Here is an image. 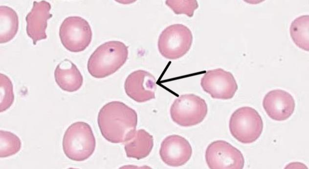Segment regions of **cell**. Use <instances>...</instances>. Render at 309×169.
Masks as SVG:
<instances>
[{
	"mask_svg": "<svg viewBox=\"0 0 309 169\" xmlns=\"http://www.w3.org/2000/svg\"><path fill=\"white\" fill-rule=\"evenodd\" d=\"M97 122L106 140L113 144L125 143L136 132L137 115L135 110L123 102L113 101L101 108Z\"/></svg>",
	"mask_w": 309,
	"mask_h": 169,
	"instance_id": "6da1fadb",
	"label": "cell"
},
{
	"mask_svg": "<svg viewBox=\"0 0 309 169\" xmlns=\"http://www.w3.org/2000/svg\"><path fill=\"white\" fill-rule=\"evenodd\" d=\"M128 47L118 41H110L99 46L90 56L88 70L97 78L107 77L118 71L126 62Z\"/></svg>",
	"mask_w": 309,
	"mask_h": 169,
	"instance_id": "7a4b0ae2",
	"label": "cell"
},
{
	"mask_svg": "<svg viewBox=\"0 0 309 169\" xmlns=\"http://www.w3.org/2000/svg\"><path fill=\"white\" fill-rule=\"evenodd\" d=\"M63 149L69 159L83 161L94 152L96 141L90 126L83 121H77L66 130L63 139Z\"/></svg>",
	"mask_w": 309,
	"mask_h": 169,
	"instance_id": "3957f363",
	"label": "cell"
},
{
	"mask_svg": "<svg viewBox=\"0 0 309 169\" xmlns=\"http://www.w3.org/2000/svg\"><path fill=\"white\" fill-rule=\"evenodd\" d=\"M229 127L231 135L239 142L244 144H251L261 136L263 121L255 109L243 106L232 113Z\"/></svg>",
	"mask_w": 309,
	"mask_h": 169,
	"instance_id": "277c9868",
	"label": "cell"
},
{
	"mask_svg": "<svg viewBox=\"0 0 309 169\" xmlns=\"http://www.w3.org/2000/svg\"><path fill=\"white\" fill-rule=\"evenodd\" d=\"M205 100L193 94L182 95L176 99L170 108L172 120L178 125L189 127L200 123L207 114Z\"/></svg>",
	"mask_w": 309,
	"mask_h": 169,
	"instance_id": "5b68a950",
	"label": "cell"
},
{
	"mask_svg": "<svg viewBox=\"0 0 309 169\" xmlns=\"http://www.w3.org/2000/svg\"><path fill=\"white\" fill-rule=\"evenodd\" d=\"M192 42L193 35L189 28L182 24H174L167 26L160 34L158 48L164 57L174 60L187 53Z\"/></svg>",
	"mask_w": 309,
	"mask_h": 169,
	"instance_id": "8992f818",
	"label": "cell"
},
{
	"mask_svg": "<svg viewBox=\"0 0 309 169\" xmlns=\"http://www.w3.org/2000/svg\"><path fill=\"white\" fill-rule=\"evenodd\" d=\"M92 33L88 21L79 16L66 17L59 28V36L64 47L73 52L84 50L90 44Z\"/></svg>",
	"mask_w": 309,
	"mask_h": 169,
	"instance_id": "52a82bcc",
	"label": "cell"
},
{
	"mask_svg": "<svg viewBox=\"0 0 309 169\" xmlns=\"http://www.w3.org/2000/svg\"><path fill=\"white\" fill-rule=\"evenodd\" d=\"M205 156L211 169H242L244 167V159L242 152L225 141L217 140L210 143Z\"/></svg>",
	"mask_w": 309,
	"mask_h": 169,
	"instance_id": "ba28073f",
	"label": "cell"
},
{
	"mask_svg": "<svg viewBox=\"0 0 309 169\" xmlns=\"http://www.w3.org/2000/svg\"><path fill=\"white\" fill-rule=\"evenodd\" d=\"M203 91L213 98H232L238 90V85L233 74L221 68L207 71L201 79Z\"/></svg>",
	"mask_w": 309,
	"mask_h": 169,
	"instance_id": "9c48e42d",
	"label": "cell"
},
{
	"mask_svg": "<svg viewBox=\"0 0 309 169\" xmlns=\"http://www.w3.org/2000/svg\"><path fill=\"white\" fill-rule=\"evenodd\" d=\"M124 89L126 94L137 102H144L155 98L156 79L149 72L139 70L127 77Z\"/></svg>",
	"mask_w": 309,
	"mask_h": 169,
	"instance_id": "30bf717a",
	"label": "cell"
},
{
	"mask_svg": "<svg viewBox=\"0 0 309 169\" xmlns=\"http://www.w3.org/2000/svg\"><path fill=\"white\" fill-rule=\"evenodd\" d=\"M192 154L191 145L184 138L177 135L166 137L161 144L159 155L166 164L179 167L186 164Z\"/></svg>",
	"mask_w": 309,
	"mask_h": 169,
	"instance_id": "8fae6325",
	"label": "cell"
},
{
	"mask_svg": "<svg viewBox=\"0 0 309 169\" xmlns=\"http://www.w3.org/2000/svg\"><path fill=\"white\" fill-rule=\"evenodd\" d=\"M263 107L267 115L276 121H285L293 113L295 103L293 97L281 89L268 92L264 97Z\"/></svg>",
	"mask_w": 309,
	"mask_h": 169,
	"instance_id": "7c38bea8",
	"label": "cell"
},
{
	"mask_svg": "<svg viewBox=\"0 0 309 169\" xmlns=\"http://www.w3.org/2000/svg\"><path fill=\"white\" fill-rule=\"evenodd\" d=\"M51 8L50 4L45 0L34 1L32 9L25 17L26 33L34 45L38 41L47 38L45 30L47 20L52 17L50 13Z\"/></svg>",
	"mask_w": 309,
	"mask_h": 169,
	"instance_id": "4fadbf2b",
	"label": "cell"
},
{
	"mask_svg": "<svg viewBox=\"0 0 309 169\" xmlns=\"http://www.w3.org/2000/svg\"><path fill=\"white\" fill-rule=\"evenodd\" d=\"M54 74L56 83L65 91L75 92L83 85L82 75L76 66L68 59L64 60L57 66Z\"/></svg>",
	"mask_w": 309,
	"mask_h": 169,
	"instance_id": "5bb4252c",
	"label": "cell"
},
{
	"mask_svg": "<svg viewBox=\"0 0 309 169\" xmlns=\"http://www.w3.org/2000/svg\"><path fill=\"white\" fill-rule=\"evenodd\" d=\"M154 146V138L145 130L136 131L133 137L125 143L124 149L127 157L137 160L147 157Z\"/></svg>",
	"mask_w": 309,
	"mask_h": 169,
	"instance_id": "9a60e30c",
	"label": "cell"
},
{
	"mask_svg": "<svg viewBox=\"0 0 309 169\" xmlns=\"http://www.w3.org/2000/svg\"><path fill=\"white\" fill-rule=\"evenodd\" d=\"M19 28V19L12 8L0 6V43H5L13 39Z\"/></svg>",
	"mask_w": 309,
	"mask_h": 169,
	"instance_id": "2e32d148",
	"label": "cell"
},
{
	"mask_svg": "<svg viewBox=\"0 0 309 169\" xmlns=\"http://www.w3.org/2000/svg\"><path fill=\"white\" fill-rule=\"evenodd\" d=\"M290 34L294 44L299 48L309 51V16L302 15L291 23Z\"/></svg>",
	"mask_w": 309,
	"mask_h": 169,
	"instance_id": "e0dca14e",
	"label": "cell"
},
{
	"mask_svg": "<svg viewBox=\"0 0 309 169\" xmlns=\"http://www.w3.org/2000/svg\"><path fill=\"white\" fill-rule=\"evenodd\" d=\"M22 143L15 134L7 131H0V157L5 158L15 155L21 149Z\"/></svg>",
	"mask_w": 309,
	"mask_h": 169,
	"instance_id": "ac0fdd59",
	"label": "cell"
},
{
	"mask_svg": "<svg viewBox=\"0 0 309 169\" xmlns=\"http://www.w3.org/2000/svg\"><path fill=\"white\" fill-rule=\"evenodd\" d=\"M0 112L9 109L14 100L13 86L10 79L6 75L0 73Z\"/></svg>",
	"mask_w": 309,
	"mask_h": 169,
	"instance_id": "d6986e66",
	"label": "cell"
},
{
	"mask_svg": "<svg viewBox=\"0 0 309 169\" xmlns=\"http://www.w3.org/2000/svg\"><path fill=\"white\" fill-rule=\"evenodd\" d=\"M176 14H185L189 17L193 16L194 12L199 7L196 0H168L165 1Z\"/></svg>",
	"mask_w": 309,
	"mask_h": 169,
	"instance_id": "ffe728a7",
	"label": "cell"
}]
</instances>
